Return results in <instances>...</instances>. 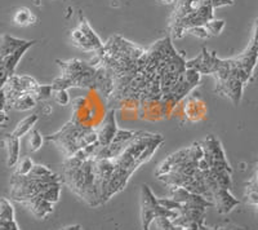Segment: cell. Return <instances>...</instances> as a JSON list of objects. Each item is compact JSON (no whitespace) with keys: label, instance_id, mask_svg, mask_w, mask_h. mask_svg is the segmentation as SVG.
<instances>
[{"label":"cell","instance_id":"cell-1","mask_svg":"<svg viewBox=\"0 0 258 230\" xmlns=\"http://www.w3.org/2000/svg\"><path fill=\"white\" fill-rule=\"evenodd\" d=\"M258 61V38L253 34L249 47L240 56L229 60H216L213 74L216 77V92L239 105L244 87L249 82Z\"/></svg>","mask_w":258,"mask_h":230},{"label":"cell","instance_id":"cell-2","mask_svg":"<svg viewBox=\"0 0 258 230\" xmlns=\"http://www.w3.org/2000/svg\"><path fill=\"white\" fill-rule=\"evenodd\" d=\"M234 0H176L170 18V35L181 39L192 27L206 26L214 18V9L232 6Z\"/></svg>","mask_w":258,"mask_h":230},{"label":"cell","instance_id":"cell-3","mask_svg":"<svg viewBox=\"0 0 258 230\" xmlns=\"http://www.w3.org/2000/svg\"><path fill=\"white\" fill-rule=\"evenodd\" d=\"M179 216V211L165 210L158 204V198L150 189L149 185H142L141 188V222L142 230H150L151 222L156 218H168L174 221Z\"/></svg>","mask_w":258,"mask_h":230},{"label":"cell","instance_id":"cell-4","mask_svg":"<svg viewBox=\"0 0 258 230\" xmlns=\"http://www.w3.org/2000/svg\"><path fill=\"white\" fill-rule=\"evenodd\" d=\"M117 130V123H116V115H115V109H110L109 112H106L105 118L101 122L100 126L96 128V135H97V142L100 145L101 148L107 146L112 139L116 135Z\"/></svg>","mask_w":258,"mask_h":230},{"label":"cell","instance_id":"cell-5","mask_svg":"<svg viewBox=\"0 0 258 230\" xmlns=\"http://www.w3.org/2000/svg\"><path fill=\"white\" fill-rule=\"evenodd\" d=\"M212 203L213 206L217 208V211L222 215L231 212L235 207L240 203L239 199L234 197V195L230 193V189H218L217 192L213 194L212 198Z\"/></svg>","mask_w":258,"mask_h":230},{"label":"cell","instance_id":"cell-6","mask_svg":"<svg viewBox=\"0 0 258 230\" xmlns=\"http://www.w3.org/2000/svg\"><path fill=\"white\" fill-rule=\"evenodd\" d=\"M182 114L190 122L202 121L207 114V107L204 101L199 97H190L185 101L182 107Z\"/></svg>","mask_w":258,"mask_h":230},{"label":"cell","instance_id":"cell-7","mask_svg":"<svg viewBox=\"0 0 258 230\" xmlns=\"http://www.w3.org/2000/svg\"><path fill=\"white\" fill-rule=\"evenodd\" d=\"M25 204L29 206L31 212L38 218L47 217V216L53 211V203L45 201V199L40 198L39 195H35V197L27 199V201L25 202Z\"/></svg>","mask_w":258,"mask_h":230},{"label":"cell","instance_id":"cell-8","mask_svg":"<svg viewBox=\"0 0 258 230\" xmlns=\"http://www.w3.org/2000/svg\"><path fill=\"white\" fill-rule=\"evenodd\" d=\"M4 142H6L7 149V164L8 167H13L20 160V139L11 133V135H7Z\"/></svg>","mask_w":258,"mask_h":230},{"label":"cell","instance_id":"cell-9","mask_svg":"<svg viewBox=\"0 0 258 230\" xmlns=\"http://www.w3.org/2000/svg\"><path fill=\"white\" fill-rule=\"evenodd\" d=\"M78 29H79L80 31L84 34L85 38L91 41V44L93 45L94 49H96V52H98V50L102 49L103 43L101 41V39L98 38V35L94 33V30L92 29V26L89 25V22L87 21V18H85L83 15H80V21H79V25H78Z\"/></svg>","mask_w":258,"mask_h":230},{"label":"cell","instance_id":"cell-10","mask_svg":"<svg viewBox=\"0 0 258 230\" xmlns=\"http://www.w3.org/2000/svg\"><path fill=\"white\" fill-rule=\"evenodd\" d=\"M39 121V117L36 114H31V115H27L26 118H24L20 123L16 126V128L13 130L12 135L17 139H21V137H24L26 136L27 133L30 132L31 130H34V126L38 123Z\"/></svg>","mask_w":258,"mask_h":230},{"label":"cell","instance_id":"cell-11","mask_svg":"<svg viewBox=\"0 0 258 230\" xmlns=\"http://www.w3.org/2000/svg\"><path fill=\"white\" fill-rule=\"evenodd\" d=\"M36 16L30 11L29 8H20L16 11L15 16H13V24L17 26H30V25L36 24Z\"/></svg>","mask_w":258,"mask_h":230},{"label":"cell","instance_id":"cell-12","mask_svg":"<svg viewBox=\"0 0 258 230\" xmlns=\"http://www.w3.org/2000/svg\"><path fill=\"white\" fill-rule=\"evenodd\" d=\"M36 102H38V100H36L35 96L32 95V93H22V95L18 96V97L11 103V106H12L13 109L18 110V111H26V110L35 107Z\"/></svg>","mask_w":258,"mask_h":230},{"label":"cell","instance_id":"cell-13","mask_svg":"<svg viewBox=\"0 0 258 230\" xmlns=\"http://www.w3.org/2000/svg\"><path fill=\"white\" fill-rule=\"evenodd\" d=\"M71 41H73L75 47L80 48L82 50H85V52H94V53H96V49H94L93 45L91 44V41L85 38L84 34H83L78 27L71 33Z\"/></svg>","mask_w":258,"mask_h":230},{"label":"cell","instance_id":"cell-14","mask_svg":"<svg viewBox=\"0 0 258 230\" xmlns=\"http://www.w3.org/2000/svg\"><path fill=\"white\" fill-rule=\"evenodd\" d=\"M245 198L246 201H248V203L254 206L255 210L258 211V171L252 180L246 184Z\"/></svg>","mask_w":258,"mask_h":230},{"label":"cell","instance_id":"cell-15","mask_svg":"<svg viewBox=\"0 0 258 230\" xmlns=\"http://www.w3.org/2000/svg\"><path fill=\"white\" fill-rule=\"evenodd\" d=\"M44 144V137L39 132L38 130H31L29 132V139H27V145H29V150L35 153L40 150V148Z\"/></svg>","mask_w":258,"mask_h":230},{"label":"cell","instance_id":"cell-16","mask_svg":"<svg viewBox=\"0 0 258 230\" xmlns=\"http://www.w3.org/2000/svg\"><path fill=\"white\" fill-rule=\"evenodd\" d=\"M15 210L7 199H0V221H13Z\"/></svg>","mask_w":258,"mask_h":230},{"label":"cell","instance_id":"cell-17","mask_svg":"<svg viewBox=\"0 0 258 230\" xmlns=\"http://www.w3.org/2000/svg\"><path fill=\"white\" fill-rule=\"evenodd\" d=\"M34 165L35 164H34L30 156H25V158H22V159L17 162V169H16L15 175H17V176H27L32 171Z\"/></svg>","mask_w":258,"mask_h":230},{"label":"cell","instance_id":"cell-18","mask_svg":"<svg viewBox=\"0 0 258 230\" xmlns=\"http://www.w3.org/2000/svg\"><path fill=\"white\" fill-rule=\"evenodd\" d=\"M225 27V21L223 20H212L209 21L208 24L206 25V29L208 30V33L211 34V36H216V35H220L221 31L223 30Z\"/></svg>","mask_w":258,"mask_h":230},{"label":"cell","instance_id":"cell-19","mask_svg":"<svg viewBox=\"0 0 258 230\" xmlns=\"http://www.w3.org/2000/svg\"><path fill=\"white\" fill-rule=\"evenodd\" d=\"M158 204L165 210H169V211H181L182 208V204L176 202L174 199L172 198H158Z\"/></svg>","mask_w":258,"mask_h":230},{"label":"cell","instance_id":"cell-20","mask_svg":"<svg viewBox=\"0 0 258 230\" xmlns=\"http://www.w3.org/2000/svg\"><path fill=\"white\" fill-rule=\"evenodd\" d=\"M53 97L58 105L61 106H68L70 103V95H69L68 89H56L53 91Z\"/></svg>","mask_w":258,"mask_h":230},{"label":"cell","instance_id":"cell-21","mask_svg":"<svg viewBox=\"0 0 258 230\" xmlns=\"http://www.w3.org/2000/svg\"><path fill=\"white\" fill-rule=\"evenodd\" d=\"M32 95L35 96V98L38 101L47 100V98H49L50 96L53 95L52 84H50V86H40V84H39L38 88L35 89V92H34Z\"/></svg>","mask_w":258,"mask_h":230},{"label":"cell","instance_id":"cell-22","mask_svg":"<svg viewBox=\"0 0 258 230\" xmlns=\"http://www.w3.org/2000/svg\"><path fill=\"white\" fill-rule=\"evenodd\" d=\"M187 34H191V35L197 36V38H200V39H208V38H211V34L208 33V30L206 29V26L192 27V29L188 30Z\"/></svg>","mask_w":258,"mask_h":230},{"label":"cell","instance_id":"cell-23","mask_svg":"<svg viewBox=\"0 0 258 230\" xmlns=\"http://www.w3.org/2000/svg\"><path fill=\"white\" fill-rule=\"evenodd\" d=\"M0 230H18L17 224L13 221H0Z\"/></svg>","mask_w":258,"mask_h":230},{"label":"cell","instance_id":"cell-24","mask_svg":"<svg viewBox=\"0 0 258 230\" xmlns=\"http://www.w3.org/2000/svg\"><path fill=\"white\" fill-rule=\"evenodd\" d=\"M62 230H83L80 225H70V226H66L63 227Z\"/></svg>","mask_w":258,"mask_h":230},{"label":"cell","instance_id":"cell-25","mask_svg":"<svg viewBox=\"0 0 258 230\" xmlns=\"http://www.w3.org/2000/svg\"><path fill=\"white\" fill-rule=\"evenodd\" d=\"M161 2H163V3H165V4H170V3H174L176 0H161Z\"/></svg>","mask_w":258,"mask_h":230},{"label":"cell","instance_id":"cell-26","mask_svg":"<svg viewBox=\"0 0 258 230\" xmlns=\"http://www.w3.org/2000/svg\"><path fill=\"white\" fill-rule=\"evenodd\" d=\"M254 34L257 35L258 38V20H257V24H255V29H254Z\"/></svg>","mask_w":258,"mask_h":230}]
</instances>
